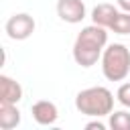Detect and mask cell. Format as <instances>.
Instances as JSON below:
<instances>
[{"label": "cell", "mask_w": 130, "mask_h": 130, "mask_svg": "<svg viewBox=\"0 0 130 130\" xmlns=\"http://www.w3.org/2000/svg\"><path fill=\"white\" fill-rule=\"evenodd\" d=\"M102 73L108 81H124L130 73V49L122 43H112L102 53Z\"/></svg>", "instance_id": "obj_3"}, {"label": "cell", "mask_w": 130, "mask_h": 130, "mask_svg": "<svg viewBox=\"0 0 130 130\" xmlns=\"http://www.w3.org/2000/svg\"><path fill=\"white\" fill-rule=\"evenodd\" d=\"M35 28H37V22H35V18H32L30 14H26V12H16V14H12V16L6 20V24H4L6 35H8V39H12V41H26V39L35 32Z\"/></svg>", "instance_id": "obj_4"}, {"label": "cell", "mask_w": 130, "mask_h": 130, "mask_svg": "<svg viewBox=\"0 0 130 130\" xmlns=\"http://www.w3.org/2000/svg\"><path fill=\"white\" fill-rule=\"evenodd\" d=\"M112 32L116 35H130V12H118V16L114 18L112 26H110Z\"/></svg>", "instance_id": "obj_11"}, {"label": "cell", "mask_w": 130, "mask_h": 130, "mask_svg": "<svg viewBox=\"0 0 130 130\" xmlns=\"http://www.w3.org/2000/svg\"><path fill=\"white\" fill-rule=\"evenodd\" d=\"M118 8H122L124 12H130V0H116Z\"/></svg>", "instance_id": "obj_14"}, {"label": "cell", "mask_w": 130, "mask_h": 130, "mask_svg": "<svg viewBox=\"0 0 130 130\" xmlns=\"http://www.w3.org/2000/svg\"><path fill=\"white\" fill-rule=\"evenodd\" d=\"M118 12H120L118 6L108 4V2H102V4L93 6V10H91V22L93 24H100L104 28H110L112 22H114V18L118 16Z\"/></svg>", "instance_id": "obj_8"}, {"label": "cell", "mask_w": 130, "mask_h": 130, "mask_svg": "<svg viewBox=\"0 0 130 130\" xmlns=\"http://www.w3.org/2000/svg\"><path fill=\"white\" fill-rule=\"evenodd\" d=\"M85 128H87V130H106V124H104L100 118H95V120L87 122V124H85Z\"/></svg>", "instance_id": "obj_13"}, {"label": "cell", "mask_w": 130, "mask_h": 130, "mask_svg": "<svg viewBox=\"0 0 130 130\" xmlns=\"http://www.w3.org/2000/svg\"><path fill=\"white\" fill-rule=\"evenodd\" d=\"M108 47V28L100 24H87L79 30L73 43V59L81 67H91L102 59L104 49Z\"/></svg>", "instance_id": "obj_1"}, {"label": "cell", "mask_w": 130, "mask_h": 130, "mask_svg": "<svg viewBox=\"0 0 130 130\" xmlns=\"http://www.w3.org/2000/svg\"><path fill=\"white\" fill-rule=\"evenodd\" d=\"M22 100V85L8 75H0V104H18Z\"/></svg>", "instance_id": "obj_7"}, {"label": "cell", "mask_w": 130, "mask_h": 130, "mask_svg": "<svg viewBox=\"0 0 130 130\" xmlns=\"http://www.w3.org/2000/svg\"><path fill=\"white\" fill-rule=\"evenodd\" d=\"M108 126L112 130H130V114L126 110H116L110 114Z\"/></svg>", "instance_id": "obj_10"}, {"label": "cell", "mask_w": 130, "mask_h": 130, "mask_svg": "<svg viewBox=\"0 0 130 130\" xmlns=\"http://www.w3.org/2000/svg\"><path fill=\"white\" fill-rule=\"evenodd\" d=\"M116 100L124 106V108H130V81H124L118 91H116Z\"/></svg>", "instance_id": "obj_12"}, {"label": "cell", "mask_w": 130, "mask_h": 130, "mask_svg": "<svg viewBox=\"0 0 130 130\" xmlns=\"http://www.w3.org/2000/svg\"><path fill=\"white\" fill-rule=\"evenodd\" d=\"M30 114H32V120L39 124V126H53L59 118V110L53 102L49 100H39L32 104L30 108Z\"/></svg>", "instance_id": "obj_6"}, {"label": "cell", "mask_w": 130, "mask_h": 130, "mask_svg": "<svg viewBox=\"0 0 130 130\" xmlns=\"http://www.w3.org/2000/svg\"><path fill=\"white\" fill-rule=\"evenodd\" d=\"M20 124V110L16 104H0V128L14 130Z\"/></svg>", "instance_id": "obj_9"}, {"label": "cell", "mask_w": 130, "mask_h": 130, "mask_svg": "<svg viewBox=\"0 0 130 130\" xmlns=\"http://www.w3.org/2000/svg\"><path fill=\"white\" fill-rule=\"evenodd\" d=\"M75 108L79 114L89 118H104L114 112V93L104 85H93L77 91Z\"/></svg>", "instance_id": "obj_2"}, {"label": "cell", "mask_w": 130, "mask_h": 130, "mask_svg": "<svg viewBox=\"0 0 130 130\" xmlns=\"http://www.w3.org/2000/svg\"><path fill=\"white\" fill-rule=\"evenodd\" d=\"M57 16L63 22L77 24L85 18V4L83 0H57Z\"/></svg>", "instance_id": "obj_5"}]
</instances>
